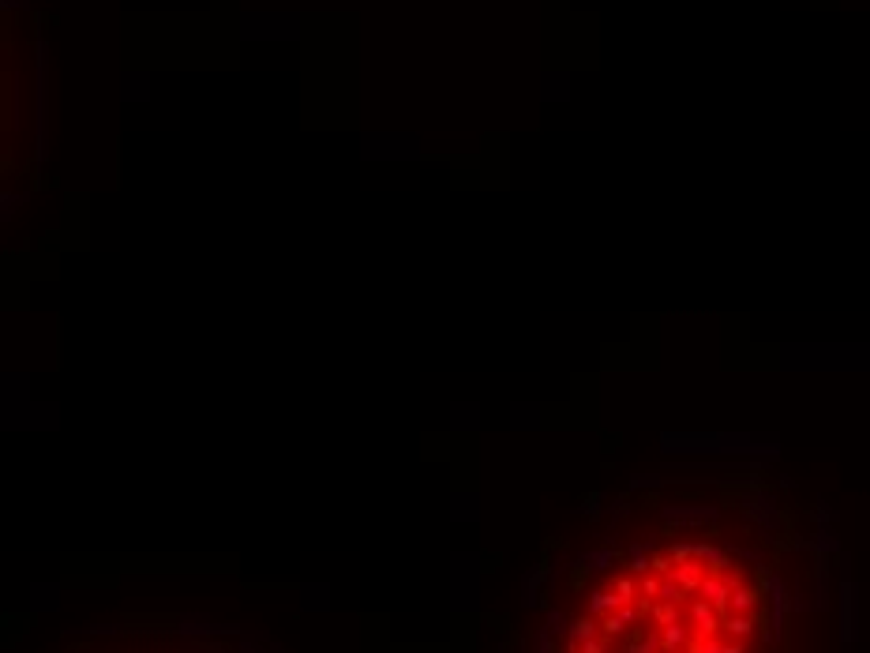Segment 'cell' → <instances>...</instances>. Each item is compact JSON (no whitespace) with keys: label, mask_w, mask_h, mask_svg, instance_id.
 Listing matches in <instances>:
<instances>
[{"label":"cell","mask_w":870,"mask_h":653,"mask_svg":"<svg viewBox=\"0 0 870 653\" xmlns=\"http://www.w3.org/2000/svg\"><path fill=\"white\" fill-rule=\"evenodd\" d=\"M612 563H616V552H612V548H601V552H589L585 560H581V567H589V571H608Z\"/></svg>","instance_id":"obj_3"},{"label":"cell","mask_w":870,"mask_h":653,"mask_svg":"<svg viewBox=\"0 0 870 653\" xmlns=\"http://www.w3.org/2000/svg\"><path fill=\"white\" fill-rule=\"evenodd\" d=\"M601 634V619L596 616H578V619H570V627H566V642L570 646H581V642H589V639H596Z\"/></svg>","instance_id":"obj_1"},{"label":"cell","mask_w":870,"mask_h":653,"mask_svg":"<svg viewBox=\"0 0 870 653\" xmlns=\"http://www.w3.org/2000/svg\"><path fill=\"white\" fill-rule=\"evenodd\" d=\"M537 653H552V631H544L537 639Z\"/></svg>","instance_id":"obj_5"},{"label":"cell","mask_w":870,"mask_h":653,"mask_svg":"<svg viewBox=\"0 0 870 653\" xmlns=\"http://www.w3.org/2000/svg\"><path fill=\"white\" fill-rule=\"evenodd\" d=\"M566 627H570V624H566L563 612H548V631H552V634H566Z\"/></svg>","instance_id":"obj_4"},{"label":"cell","mask_w":870,"mask_h":653,"mask_svg":"<svg viewBox=\"0 0 870 653\" xmlns=\"http://www.w3.org/2000/svg\"><path fill=\"white\" fill-rule=\"evenodd\" d=\"M619 604H623V601H619V593H616L612 586H608V589H593V593H589V616L601 619V616H608V612H616Z\"/></svg>","instance_id":"obj_2"}]
</instances>
